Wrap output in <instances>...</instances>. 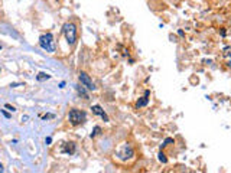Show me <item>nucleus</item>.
<instances>
[{"label": "nucleus", "instance_id": "1", "mask_svg": "<svg viewBox=\"0 0 231 173\" xmlns=\"http://www.w3.org/2000/svg\"><path fill=\"white\" fill-rule=\"evenodd\" d=\"M39 45L43 51L46 52H55V40L52 33H43L39 38Z\"/></svg>", "mask_w": 231, "mask_h": 173}, {"label": "nucleus", "instance_id": "2", "mask_svg": "<svg viewBox=\"0 0 231 173\" xmlns=\"http://www.w3.org/2000/svg\"><path fill=\"white\" fill-rule=\"evenodd\" d=\"M62 32L67 38V42L71 46L75 45V42H77V28H75V25L74 23H65L62 26Z\"/></svg>", "mask_w": 231, "mask_h": 173}, {"label": "nucleus", "instance_id": "3", "mask_svg": "<svg viewBox=\"0 0 231 173\" xmlns=\"http://www.w3.org/2000/svg\"><path fill=\"white\" fill-rule=\"evenodd\" d=\"M68 120H70V123L72 126H80V124H82L87 120V114L84 111H81V110L72 108L70 111V114H68Z\"/></svg>", "mask_w": 231, "mask_h": 173}, {"label": "nucleus", "instance_id": "4", "mask_svg": "<svg viewBox=\"0 0 231 173\" xmlns=\"http://www.w3.org/2000/svg\"><path fill=\"white\" fill-rule=\"evenodd\" d=\"M78 79H80L81 85H82V87H85L87 90H90V91H94V90H95V85H94L92 79L90 78V75L87 74V72L81 71V72L78 74Z\"/></svg>", "mask_w": 231, "mask_h": 173}, {"label": "nucleus", "instance_id": "5", "mask_svg": "<svg viewBox=\"0 0 231 173\" xmlns=\"http://www.w3.org/2000/svg\"><path fill=\"white\" fill-rule=\"evenodd\" d=\"M91 110H92V113L94 114H97V115H100L104 121H110V118H108V115L106 114V111L103 110V107L101 105H98V104H95V105H92L91 107Z\"/></svg>", "mask_w": 231, "mask_h": 173}, {"label": "nucleus", "instance_id": "6", "mask_svg": "<svg viewBox=\"0 0 231 173\" xmlns=\"http://www.w3.org/2000/svg\"><path fill=\"white\" fill-rule=\"evenodd\" d=\"M68 146L62 149V153H67V154H74L75 153V143H67Z\"/></svg>", "mask_w": 231, "mask_h": 173}, {"label": "nucleus", "instance_id": "7", "mask_svg": "<svg viewBox=\"0 0 231 173\" xmlns=\"http://www.w3.org/2000/svg\"><path fill=\"white\" fill-rule=\"evenodd\" d=\"M147 95H149V91H146V95L143 97L140 101H137V104H136V105H137V107H143V105H146V104H147V101H149Z\"/></svg>", "mask_w": 231, "mask_h": 173}, {"label": "nucleus", "instance_id": "8", "mask_svg": "<svg viewBox=\"0 0 231 173\" xmlns=\"http://www.w3.org/2000/svg\"><path fill=\"white\" fill-rule=\"evenodd\" d=\"M77 91H78V94H80V95H82V97H84V98H85V100L88 98V94L85 93V90H84L82 87H80V85H77Z\"/></svg>", "mask_w": 231, "mask_h": 173}, {"label": "nucleus", "instance_id": "9", "mask_svg": "<svg viewBox=\"0 0 231 173\" xmlns=\"http://www.w3.org/2000/svg\"><path fill=\"white\" fill-rule=\"evenodd\" d=\"M43 79H49V75L45 74V72H41V74L38 75V81H43Z\"/></svg>", "mask_w": 231, "mask_h": 173}, {"label": "nucleus", "instance_id": "10", "mask_svg": "<svg viewBox=\"0 0 231 173\" xmlns=\"http://www.w3.org/2000/svg\"><path fill=\"white\" fill-rule=\"evenodd\" d=\"M100 131H101V129L97 126V127H94V130H92V133H91V137H94V136L100 134Z\"/></svg>", "mask_w": 231, "mask_h": 173}, {"label": "nucleus", "instance_id": "11", "mask_svg": "<svg viewBox=\"0 0 231 173\" xmlns=\"http://www.w3.org/2000/svg\"><path fill=\"white\" fill-rule=\"evenodd\" d=\"M4 107H6V108H7V110H10V111H16V108H15V107H13V105H10V104H6V105H4Z\"/></svg>", "mask_w": 231, "mask_h": 173}, {"label": "nucleus", "instance_id": "12", "mask_svg": "<svg viewBox=\"0 0 231 173\" xmlns=\"http://www.w3.org/2000/svg\"><path fill=\"white\" fill-rule=\"evenodd\" d=\"M159 160H160V162H163V163H166V157H165V154H163V153L159 154Z\"/></svg>", "mask_w": 231, "mask_h": 173}, {"label": "nucleus", "instance_id": "13", "mask_svg": "<svg viewBox=\"0 0 231 173\" xmlns=\"http://www.w3.org/2000/svg\"><path fill=\"white\" fill-rule=\"evenodd\" d=\"M1 114L4 115V117H6V118H9V117H10V115L7 114V113H6V111H4V110H1Z\"/></svg>", "mask_w": 231, "mask_h": 173}, {"label": "nucleus", "instance_id": "14", "mask_svg": "<svg viewBox=\"0 0 231 173\" xmlns=\"http://www.w3.org/2000/svg\"><path fill=\"white\" fill-rule=\"evenodd\" d=\"M0 172H3V166L1 165H0Z\"/></svg>", "mask_w": 231, "mask_h": 173}]
</instances>
